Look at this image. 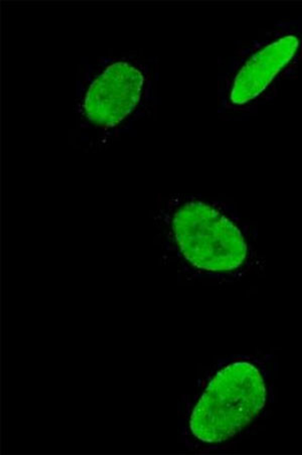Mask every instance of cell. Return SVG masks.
<instances>
[{
    "mask_svg": "<svg viewBox=\"0 0 302 455\" xmlns=\"http://www.w3.org/2000/svg\"><path fill=\"white\" fill-rule=\"evenodd\" d=\"M302 66V19L276 21L246 42L225 74L226 108L250 112L274 100Z\"/></svg>",
    "mask_w": 302,
    "mask_h": 455,
    "instance_id": "cell-1",
    "label": "cell"
},
{
    "mask_svg": "<svg viewBox=\"0 0 302 455\" xmlns=\"http://www.w3.org/2000/svg\"><path fill=\"white\" fill-rule=\"evenodd\" d=\"M266 382L252 363H234L214 377L191 417L195 437L218 443L251 423L266 405Z\"/></svg>",
    "mask_w": 302,
    "mask_h": 455,
    "instance_id": "cell-2",
    "label": "cell"
},
{
    "mask_svg": "<svg viewBox=\"0 0 302 455\" xmlns=\"http://www.w3.org/2000/svg\"><path fill=\"white\" fill-rule=\"evenodd\" d=\"M173 231L181 252L196 268L232 271L246 259L247 246L238 227L208 204H185L173 218Z\"/></svg>",
    "mask_w": 302,
    "mask_h": 455,
    "instance_id": "cell-3",
    "label": "cell"
},
{
    "mask_svg": "<svg viewBox=\"0 0 302 455\" xmlns=\"http://www.w3.org/2000/svg\"><path fill=\"white\" fill-rule=\"evenodd\" d=\"M145 78L135 67L120 62L107 68L90 86L84 109L97 125L118 124L139 104Z\"/></svg>",
    "mask_w": 302,
    "mask_h": 455,
    "instance_id": "cell-4",
    "label": "cell"
}]
</instances>
